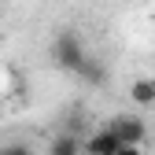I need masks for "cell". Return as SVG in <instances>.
<instances>
[{
	"instance_id": "6da1fadb",
	"label": "cell",
	"mask_w": 155,
	"mask_h": 155,
	"mask_svg": "<svg viewBox=\"0 0 155 155\" xmlns=\"http://www.w3.org/2000/svg\"><path fill=\"white\" fill-rule=\"evenodd\" d=\"M52 59H55V67H59V70L78 74V70H81V63L89 59L85 41H81L78 33H70V30H67V33H59V37L52 41Z\"/></svg>"
},
{
	"instance_id": "7a4b0ae2",
	"label": "cell",
	"mask_w": 155,
	"mask_h": 155,
	"mask_svg": "<svg viewBox=\"0 0 155 155\" xmlns=\"http://www.w3.org/2000/svg\"><path fill=\"white\" fill-rule=\"evenodd\" d=\"M107 129L118 137L122 148H140V140L148 137V126H144V118H137V114H118V118L107 122Z\"/></svg>"
},
{
	"instance_id": "3957f363",
	"label": "cell",
	"mask_w": 155,
	"mask_h": 155,
	"mask_svg": "<svg viewBox=\"0 0 155 155\" xmlns=\"http://www.w3.org/2000/svg\"><path fill=\"white\" fill-rule=\"evenodd\" d=\"M81 148H85L89 155H118V148H122V144H118V137H114V133L104 126V129H96Z\"/></svg>"
},
{
	"instance_id": "277c9868",
	"label": "cell",
	"mask_w": 155,
	"mask_h": 155,
	"mask_svg": "<svg viewBox=\"0 0 155 155\" xmlns=\"http://www.w3.org/2000/svg\"><path fill=\"white\" fill-rule=\"evenodd\" d=\"M129 96L137 107H151L155 104V78H137V81L129 85Z\"/></svg>"
},
{
	"instance_id": "5b68a950",
	"label": "cell",
	"mask_w": 155,
	"mask_h": 155,
	"mask_svg": "<svg viewBox=\"0 0 155 155\" xmlns=\"http://www.w3.org/2000/svg\"><path fill=\"white\" fill-rule=\"evenodd\" d=\"M48 155H81V140H78V133H59V137L52 140Z\"/></svg>"
},
{
	"instance_id": "8992f818",
	"label": "cell",
	"mask_w": 155,
	"mask_h": 155,
	"mask_svg": "<svg viewBox=\"0 0 155 155\" xmlns=\"http://www.w3.org/2000/svg\"><path fill=\"white\" fill-rule=\"evenodd\" d=\"M78 78H81V81H89V85H100L104 81V63H96V59H85L81 63V70H78Z\"/></svg>"
},
{
	"instance_id": "52a82bcc",
	"label": "cell",
	"mask_w": 155,
	"mask_h": 155,
	"mask_svg": "<svg viewBox=\"0 0 155 155\" xmlns=\"http://www.w3.org/2000/svg\"><path fill=\"white\" fill-rule=\"evenodd\" d=\"M0 155H33L26 144H8V148H0Z\"/></svg>"
}]
</instances>
